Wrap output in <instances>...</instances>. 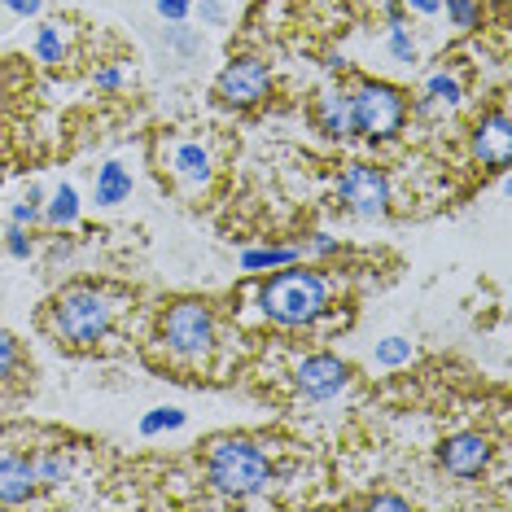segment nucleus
Masks as SVG:
<instances>
[{
	"instance_id": "obj_8",
	"label": "nucleus",
	"mask_w": 512,
	"mask_h": 512,
	"mask_svg": "<svg viewBox=\"0 0 512 512\" xmlns=\"http://www.w3.org/2000/svg\"><path fill=\"white\" fill-rule=\"evenodd\" d=\"M294 386L302 399H311V403H333L337 394L351 386V368L337 355H307L294 368Z\"/></svg>"
},
{
	"instance_id": "obj_28",
	"label": "nucleus",
	"mask_w": 512,
	"mask_h": 512,
	"mask_svg": "<svg viewBox=\"0 0 512 512\" xmlns=\"http://www.w3.org/2000/svg\"><path fill=\"white\" fill-rule=\"evenodd\" d=\"M154 9H158V18H167V22H184L193 0H154Z\"/></svg>"
},
{
	"instance_id": "obj_10",
	"label": "nucleus",
	"mask_w": 512,
	"mask_h": 512,
	"mask_svg": "<svg viewBox=\"0 0 512 512\" xmlns=\"http://www.w3.org/2000/svg\"><path fill=\"white\" fill-rule=\"evenodd\" d=\"M473 154L482 158V167H495V171L508 167V158H512V123H508L504 110L477 119V127H473Z\"/></svg>"
},
{
	"instance_id": "obj_18",
	"label": "nucleus",
	"mask_w": 512,
	"mask_h": 512,
	"mask_svg": "<svg viewBox=\"0 0 512 512\" xmlns=\"http://www.w3.org/2000/svg\"><path fill=\"white\" fill-rule=\"evenodd\" d=\"M36 57L44 66H57L66 57V36H62V27H57V22H40V27H36Z\"/></svg>"
},
{
	"instance_id": "obj_19",
	"label": "nucleus",
	"mask_w": 512,
	"mask_h": 512,
	"mask_svg": "<svg viewBox=\"0 0 512 512\" xmlns=\"http://www.w3.org/2000/svg\"><path fill=\"white\" fill-rule=\"evenodd\" d=\"M184 421H189V416L180 412V407H154V412H145L141 416V434L145 438H158V434H167V429H184Z\"/></svg>"
},
{
	"instance_id": "obj_30",
	"label": "nucleus",
	"mask_w": 512,
	"mask_h": 512,
	"mask_svg": "<svg viewBox=\"0 0 512 512\" xmlns=\"http://www.w3.org/2000/svg\"><path fill=\"white\" fill-rule=\"evenodd\" d=\"M0 5H5L9 14H14V18H36L44 0H0Z\"/></svg>"
},
{
	"instance_id": "obj_23",
	"label": "nucleus",
	"mask_w": 512,
	"mask_h": 512,
	"mask_svg": "<svg viewBox=\"0 0 512 512\" xmlns=\"http://www.w3.org/2000/svg\"><path fill=\"white\" fill-rule=\"evenodd\" d=\"M31 469H36V482H40V486H62V482H66V460L53 456V451H49V456H36V460H31Z\"/></svg>"
},
{
	"instance_id": "obj_31",
	"label": "nucleus",
	"mask_w": 512,
	"mask_h": 512,
	"mask_svg": "<svg viewBox=\"0 0 512 512\" xmlns=\"http://www.w3.org/2000/svg\"><path fill=\"white\" fill-rule=\"evenodd\" d=\"M307 250H311V254H320V259H329V254H337V237H329V232H316Z\"/></svg>"
},
{
	"instance_id": "obj_11",
	"label": "nucleus",
	"mask_w": 512,
	"mask_h": 512,
	"mask_svg": "<svg viewBox=\"0 0 512 512\" xmlns=\"http://www.w3.org/2000/svg\"><path fill=\"white\" fill-rule=\"evenodd\" d=\"M316 127L329 141H351L355 136V114H351V92L329 88L316 101Z\"/></svg>"
},
{
	"instance_id": "obj_21",
	"label": "nucleus",
	"mask_w": 512,
	"mask_h": 512,
	"mask_svg": "<svg viewBox=\"0 0 512 512\" xmlns=\"http://www.w3.org/2000/svg\"><path fill=\"white\" fill-rule=\"evenodd\" d=\"M412 355H416V346L407 342V337H381L377 342V364L381 368H403V364H412Z\"/></svg>"
},
{
	"instance_id": "obj_13",
	"label": "nucleus",
	"mask_w": 512,
	"mask_h": 512,
	"mask_svg": "<svg viewBox=\"0 0 512 512\" xmlns=\"http://www.w3.org/2000/svg\"><path fill=\"white\" fill-rule=\"evenodd\" d=\"M167 167L176 171L184 184H193V189L211 180V154H206L202 141H176L171 154H167Z\"/></svg>"
},
{
	"instance_id": "obj_36",
	"label": "nucleus",
	"mask_w": 512,
	"mask_h": 512,
	"mask_svg": "<svg viewBox=\"0 0 512 512\" xmlns=\"http://www.w3.org/2000/svg\"><path fill=\"white\" fill-rule=\"evenodd\" d=\"M324 66H329V71H346V57L342 53H329V57H324Z\"/></svg>"
},
{
	"instance_id": "obj_24",
	"label": "nucleus",
	"mask_w": 512,
	"mask_h": 512,
	"mask_svg": "<svg viewBox=\"0 0 512 512\" xmlns=\"http://www.w3.org/2000/svg\"><path fill=\"white\" fill-rule=\"evenodd\" d=\"M390 57H394V62H403V66H412L416 62V40H412V31H407L403 27V22H394V27H390Z\"/></svg>"
},
{
	"instance_id": "obj_17",
	"label": "nucleus",
	"mask_w": 512,
	"mask_h": 512,
	"mask_svg": "<svg viewBox=\"0 0 512 512\" xmlns=\"http://www.w3.org/2000/svg\"><path fill=\"white\" fill-rule=\"evenodd\" d=\"M460 97H464L460 79H456V75H447V71H438V75H429V79H425L421 110H429V106H460Z\"/></svg>"
},
{
	"instance_id": "obj_4",
	"label": "nucleus",
	"mask_w": 512,
	"mask_h": 512,
	"mask_svg": "<svg viewBox=\"0 0 512 512\" xmlns=\"http://www.w3.org/2000/svg\"><path fill=\"white\" fill-rule=\"evenodd\" d=\"M158 337L176 359H189V364H202L211 359L215 342H219V320L206 302L197 298H180L162 311L158 320Z\"/></svg>"
},
{
	"instance_id": "obj_3",
	"label": "nucleus",
	"mask_w": 512,
	"mask_h": 512,
	"mask_svg": "<svg viewBox=\"0 0 512 512\" xmlns=\"http://www.w3.org/2000/svg\"><path fill=\"white\" fill-rule=\"evenodd\" d=\"M114 302L106 289L97 285H71L53 298L49 307V329L62 337L66 346H97L110 333Z\"/></svg>"
},
{
	"instance_id": "obj_12",
	"label": "nucleus",
	"mask_w": 512,
	"mask_h": 512,
	"mask_svg": "<svg viewBox=\"0 0 512 512\" xmlns=\"http://www.w3.org/2000/svg\"><path fill=\"white\" fill-rule=\"evenodd\" d=\"M40 482H36V469H31V460L22 456H5L0 460V504L14 508V504H27V499H36Z\"/></svg>"
},
{
	"instance_id": "obj_29",
	"label": "nucleus",
	"mask_w": 512,
	"mask_h": 512,
	"mask_svg": "<svg viewBox=\"0 0 512 512\" xmlns=\"http://www.w3.org/2000/svg\"><path fill=\"white\" fill-rule=\"evenodd\" d=\"M92 84H97L101 92H114V88L123 84V71H119V66H101V71L92 75Z\"/></svg>"
},
{
	"instance_id": "obj_9",
	"label": "nucleus",
	"mask_w": 512,
	"mask_h": 512,
	"mask_svg": "<svg viewBox=\"0 0 512 512\" xmlns=\"http://www.w3.org/2000/svg\"><path fill=\"white\" fill-rule=\"evenodd\" d=\"M438 464L447 469L451 477H482L486 473V464H491V438L486 434H451L447 442L438 447Z\"/></svg>"
},
{
	"instance_id": "obj_32",
	"label": "nucleus",
	"mask_w": 512,
	"mask_h": 512,
	"mask_svg": "<svg viewBox=\"0 0 512 512\" xmlns=\"http://www.w3.org/2000/svg\"><path fill=\"white\" fill-rule=\"evenodd\" d=\"M224 18H228V9L219 5V0H202V22H211V27H219Z\"/></svg>"
},
{
	"instance_id": "obj_6",
	"label": "nucleus",
	"mask_w": 512,
	"mask_h": 512,
	"mask_svg": "<svg viewBox=\"0 0 512 512\" xmlns=\"http://www.w3.org/2000/svg\"><path fill=\"white\" fill-rule=\"evenodd\" d=\"M337 197H342V206L351 215L381 219L390 211V176L381 167H372V162H351L342 171V180H337Z\"/></svg>"
},
{
	"instance_id": "obj_22",
	"label": "nucleus",
	"mask_w": 512,
	"mask_h": 512,
	"mask_svg": "<svg viewBox=\"0 0 512 512\" xmlns=\"http://www.w3.org/2000/svg\"><path fill=\"white\" fill-rule=\"evenodd\" d=\"M442 9H447L451 27L456 31H477L482 27V5L477 0H442Z\"/></svg>"
},
{
	"instance_id": "obj_20",
	"label": "nucleus",
	"mask_w": 512,
	"mask_h": 512,
	"mask_svg": "<svg viewBox=\"0 0 512 512\" xmlns=\"http://www.w3.org/2000/svg\"><path fill=\"white\" fill-rule=\"evenodd\" d=\"M40 215H44V193L36 189V184H31V189L22 193L14 206H9V224H18V228H31V224H36Z\"/></svg>"
},
{
	"instance_id": "obj_26",
	"label": "nucleus",
	"mask_w": 512,
	"mask_h": 512,
	"mask_svg": "<svg viewBox=\"0 0 512 512\" xmlns=\"http://www.w3.org/2000/svg\"><path fill=\"white\" fill-rule=\"evenodd\" d=\"M167 44H171V49H176L180 57H193L197 49H202V40H197V31L180 27V22H176V27H167Z\"/></svg>"
},
{
	"instance_id": "obj_5",
	"label": "nucleus",
	"mask_w": 512,
	"mask_h": 512,
	"mask_svg": "<svg viewBox=\"0 0 512 512\" xmlns=\"http://www.w3.org/2000/svg\"><path fill=\"white\" fill-rule=\"evenodd\" d=\"M351 114H355V132L377 145V141L399 136V127L407 119V97L394 84L364 79V84L351 92Z\"/></svg>"
},
{
	"instance_id": "obj_7",
	"label": "nucleus",
	"mask_w": 512,
	"mask_h": 512,
	"mask_svg": "<svg viewBox=\"0 0 512 512\" xmlns=\"http://www.w3.org/2000/svg\"><path fill=\"white\" fill-rule=\"evenodd\" d=\"M272 92V66L259 62V57H237L228 62L215 79V97L232 110H250Z\"/></svg>"
},
{
	"instance_id": "obj_33",
	"label": "nucleus",
	"mask_w": 512,
	"mask_h": 512,
	"mask_svg": "<svg viewBox=\"0 0 512 512\" xmlns=\"http://www.w3.org/2000/svg\"><path fill=\"white\" fill-rule=\"evenodd\" d=\"M403 9H412V14H421V18H434L442 9V0H403Z\"/></svg>"
},
{
	"instance_id": "obj_34",
	"label": "nucleus",
	"mask_w": 512,
	"mask_h": 512,
	"mask_svg": "<svg viewBox=\"0 0 512 512\" xmlns=\"http://www.w3.org/2000/svg\"><path fill=\"white\" fill-rule=\"evenodd\" d=\"M368 508H394V512H403V508H407V499H399V495H372V499H368Z\"/></svg>"
},
{
	"instance_id": "obj_1",
	"label": "nucleus",
	"mask_w": 512,
	"mask_h": 512,
	"mask_svg": "<svg viewBox=\"0 0 512 512\" xmlns=\"http://www.w3.org/2000/svg\"><path fill=\"white\" fill-rule=\"evenodd\" d=\"M324 307H329V281L320 272H307V267L294 263L285 272L267 276L259 289V311L276 329H307V324L324 316Z\"/></svg>"
},
{
	"instance_id": "obj_16",
	"label": "nucleus",
	"mask_w": 512,
	"mask_h": 512,
	"mask_svg": "<svg viewBox=\"0 0 512 512\" xmlns=\"http://www.w3.org/2000/svg\"><path fill=\"white\" fill-rule=\"evenodd\" d=\"M298 246H267V250H246L241 254V272H272V267L298 263Z\"/></svg>"
},
{
	"instance_id": "obj_15",
	"label": "nucleus",
	"mask_w": 512,
	"mask_h": 512,
	"mask_svg": "<svg viewBox=\"0 0 512 512\" xmlns=\"http://www.w3.org/2000/svg\"><path fill=\"white\" fill-rule=\"evenodd\" d=\"M44 224H49V228H71L75 224V219H79V193H75V184H57V189H53V197H49V202H44Z\"/></svg>"
},
{
	"instance_id": "obj_27",
	"label": "nucleus",
	"mask_w": 512,
	"mask_h": 512,
	"mask_svg": "<svg viewBox=\"0 0 512 512\" xmlns=\"http://www.w3.org/2000/svg\"><path fill=\"white\" fill-rule=\"evenodd\" d=\"M14 368H18V337L0 329V381L14 377Z\"/></svg>"
},
{
	"instance_id": "obj_35",
	"label": "nucleus",
	"mask_w": 512,
	"mask_h": 512,
	"mask_svg": "<svg viewBox=\"0 0 512 512\" xmlns=\"http://www.w3.org/2000/svg\"><path fill=\"white\" fill-rule=\"evenodd\" d=\"M403 18H407L403 0H390V5H386V22H390V27H394V22H403Z\"/></svg>"
},
{
	"instance_id": "obj_25",
	"label": "nucleus",
	"mask_w": 512,
	"mask_h": 512,
	"mask_svg": "<svg viewBox=\"0 0 512 512\" xmlns=\"http://www.w3.org/2000/svg\"><path fill=\"white\" fill-rule=\"evenodd\" d=\"M5 250H9V259H31V254H36V241H31V232H27V228L9 224V232H5Z\"/></svg>"
},
{
	"instance_id": "obj_14",
	"label": "nucleus",
	"mask_w": 512,
	"mask_h": 512,
	"mask_svg": "<svg viewBox=\"0 0 512 512\" xmlns=\"http://www.w3.org/2000/svg\"><path fill=\"white\" fill-rule=\"evenodd\" d=\"M92 197H97V206H123L127 197H132V171H127L119 158L101 162V167H97V189H92Z\"/></svg>"
},
{
	"instance_id": "obj_2",
	"label": "nucleus",
	"mask_w": 512,
	"mask_h": 512,
	"mask_svg": "<svg viewBox=\"0 0 512 512\" xmlns=\"http://www.w3.org/2000/svg\"><path fill=\"white\" fill-rule=\"evenodd\" d=\"M272 460L254 438L224 434L206 447V482L228 499H254L272 486Z\"/></svg>"
}]
</instances>
